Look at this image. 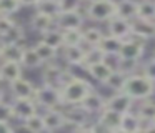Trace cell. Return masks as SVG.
Listing matches in <instances>:
<instances>
[{
    "mask_svg": "<svg viewBox=\"0 0 155 133\" xmlns=\"http://www.w3.org/2000/svg\"><path fill=\"white\" fill-rule=\"evenodd\" d=\"M122 92L127 93L134 102H143L155 93V83L152 80H148L145 75H142L140 72L138 73L134 72L130 75H127Z\"/></svg>",
    "mask_w": 155,
    "mask_h": 133,
    "instance_id": "6da1fadb",
    "label": "cell"
},
{
    "mask_svg": "<svg viewBox=\"0 0 155 133\" xmlns=\"http://www.w3.org/2000/svg\"><path fill=\"white\" fill-rule=\"evenodd\" d=\"M94 90L92 83L80 76H74L70 82H67L60 88V100L62 106H70V105H80V102Z\"/></svg>",
    "mask_w": 155,
    "mask_h": 133,
    "instance_id": "7a4b0ae2",
    "label": "cell"
},
{
    "mask_svg": "<svg viewBox=\"0 0 155 133\" xmlns=\"http://www.w3.org/2000/svg\"><path fill=\"white\" fill-rule=\"evenodd\" d=\"M74 73L70 72L68 68H64V66L57 65V63H47L42 72V85H48V86H54V88L60 90L62 86L65 85L67 82H70L74 78Z\"/></svg>",
    "mask_w": 155,
    "mask_h": 133,
    "instance_id": "3957f363",
    "label": "cell"
},
{
    "mask_svg": "<svg viewBox=\"0 0 155 133\" xmlns=\"http://www.w3.org/2000/svg\"><path fill=\"white\" fill-rule=\"evenodd\" d=\"M143 53H145V42L130 37L127 40H122V45H120V50L117 53V58H118V62H127V63L138 65V62L142 60Z\"/></svg>",
    "mask_w": 155,
    "mask_h": 133,
    "instance_id": "277c9868",
    "label": "cell"
},
{
    "mask_svg": "<svg viewBox=\"0 0 155 133\" xmlns=\"http://www.w3.org/2000/svg\"><path fill=\"white\" fill-rule=\"evenodd\" d=\"M85 17L92 22H108L115 17V0H94L87 3Z\"/></svg>",
    "mask_w": 155,
    "mask_h": 133,
    "instance_id": "5b68a950",
    "label": "cell"
},
{
    "mask_svg": "<svg viewBox=\"0 0 155 133\" xmlns=\"http://www.w3.org/2000/svg\"><path fill=\"white\" fill-rule=\"evenodd\" d=\"M34 102L38 108L50 110V108H60L62 100H60V90L54 88L48 85H42L38 88H35Z\"/></svg>",
    "mask_w": 155,
    "mask_h": 133,
    "instance_id": "8992f818",
    "label": "cell"
},
{
    "mask_svg": "<svg viewBox=\"0 0 155 133\" xmlns=\"http://www.w3.org/2000/svg\"><path fill=\"white\" fill-rule=\"evenodd\" d=\"M85 15L77 12H60V15L55 18V27L58 30H72V28H84Z\"/></svg>",
    "mask_w": 155,
    "mask_h": 133,
    "instance_id": "52a82bcc",
    "label": "cell"
},
{
    "mask_svg": "<svg viewBox=\"0 0 155 133\" xmlns=\"http://www.w3.org/2000/svg\"><path fill=\"white\" fill-rule=\"evenodd\" d=\"M42 122H44V130L45 133H52L57 130L64 128L65 123V116L62 108H50V110H44L42 113Z\"/></svg>",
    "mask_w": 155,
    "mask_h": 133,
    "instance_id": "ba28073f",
    "label": "cell"
},
{
    "mask_svg": "<svg viewBox=\"0 0 155 133\" xmlns=\"http://www.w3.org/2000/svg\"><path fill=\"white\" fill-rule=\"evenodd\" d=\"M107 33L118 40H127L132 37V22L120 18V17H112L107 22Z\"/></svg>",
    "mask_w": 155,
    "mask_h": 133,
    "instance_id": "9c48e42d",
    "label": "cell"
},
{
    "mask_svg": "<svg viewBox=\"0 0 155 133\" xmlns=\"http://www.w3.org/2000/svg\"><path fill=\"white\" fill-rule=\"evenodd\" d=\"M12 105V113H14V120H20L25 122L30 116H34L35 113H38V106L35 105L34 100H18L14 98Z\"/></svg>",
    "mask_w": 155,
    "mask_h": 133,
    "instance_id": "30bf717a",
    "label": "cell"
},
{
    "mask_svg": "<svg viewBox=\"0 0 155 133\" xmlns=\"http://www.w3.org/2000/svg\"><path fill=\"white\" fill-rule=\"evenodd\" d=\"M80 106L84 112H87L88 115H98L100 112H104L107 106V98L102 96L100 93H97L95 90H92L87 96L80 102Z\"/></svg>",
    "mask_w": 155,
    "mask_h": 133,
    "instance_id": "8fae6325",
    "label": "cell"
},
{
    "mask_svg": "<svg viewBox=\"0 0 155 133\" xmlns=\"http://www.w3.org/2000/svg\"><path fill=\"white\" fill-rule=\"evenodd\" d=\"M134 100L124 92H118V93H114L110 98H107V106L105 108L112 110V112L118 113V115H124V113H128L132 112L134 108Z\"/></svg>",
    "mask_w": 155,
    "mask_h": 133,
    "instance_id": "7c38bea8",
    "label": "cell"
},
{
    "mask_svg": "<svg viewBox=\"0 0 155 133\" xmlns=\"http://www.w3.org/2000/svg\"><path fill=\"white\" fill-rule=\"evenodd\" d=\"M8 86H10L12 96L18 98V100H34L35 88H37L30 80H25L24 76L15 80V82H12V83H8Z\"/></svg>",
    "mask_w": 155,
    "mask_h": 133,
    "instance_id": "4fadbf2b",
    "label": "cell"
},
{
    "mask_svg": "<svg viewBox=\"0 0 155 133\" xmlns=\"http://www.w3.org/2000/svg\"><path fill=\"white\" fill-rule=\"evenodd\" d=\"M62 112H64V116H65V123H67V125H74L75 128L90 123L88 122V120H90V115H88L87 112H84L78 105L65 106V108H62Z\"/></svg>",
    "mask_w": 155,
    "mask_h": 133,
    "instance_id": "5bb4252c",
    "label": "cell"
},
{
    "mask_svg": "<svg viewBox=\"0 0 155 133\" xmlns=\"http://www.w3.org/2000/svg\"><path fill=\"white\" fill-rule=\"evenodd\" d=\"M132 37L137 40H142V42L155 38V22L135 18L132 22Z\"/></svg>",
    "mask_w": 155,
    "mask_h": 133,
    "instance_id": "9a60e30c",
    "label": "cell"
},
{
    "mask_svg": "<svg viewBox=\"0 0 155 133\" xmlns=\"http://www.w3.org/2000/svg\"><path fill=\"white\" fill-rule=\"evenodd\" d=\"M138 0H115V15L127 22H134L137 18Z\"/></svg>",
    "mask_w": 155,
    "mask_h": 133,
    "instance_id": "2e32d148",
    "label": "cell"
},
{
    "mask_svg": "<svg viewBox=\"0 0 155 133\" xmlns=\"http://www.w3.org/2000/svg\"><path fill=\"white\" fill-rule=\"evenodd\" d=\"M22 68L20 63L17 62H2L0 63V82H7L12 83L15 80L22 78Z\"/></svg>",
    "mask_w": 155,
    "mask_h": 133,
    "instance_id": "e0dca14e",
    "label": "cell"
},
{
    "mask_svg": "<svg viewBox=\"0 0 155 133\" xmlns=\"http://www.w3.org/2000/svg\"><path fill=\"white\" fill-rule=\"evenodd\" d=\"M120 45H122V40H118V38H115V37L105 33V35L102 37V40L98 42L97 48L108 58V57H117L118 50H120Z\"/></svg>",
    "mask_w": 155,
    "mask_h": 133,
    "instance_id": "ac0fdd59",
    "label": "cell"
},
{
    "mask_svg": "<svg viewBox=\"0 0 155 133\" xmlns=\"http://www.w3.org/2000/svg\"><path fill=\"white\" fill-rule=\"evenodd\" d=\"M24 48L25 47H22L20 43H2L0 58H2V62H17V63H20Z\"/></svg>",
    "mask_w": 155,
    "mask_h": 133,
    "instance_id": "d6986e66",
    "label": "cell"
},
{
    "mask_svg": "<svg viewBox=\"0 0 155 133\" xmlns=\"http://www.w3.org/2000/svg\"><path fill=\"white\" fill-rule=\"evenodd\" d=\"M114 68H115L114 65H110L107 60H104V62H100V63H95V65L88 66L87 73L94 80H97V82H100V83H105V80H107L108 75L114 72Z\"/></svg>",
    "mask_w": 155,
    "mask_h": 133,
    "instance_id": "ffe728a7",
    "label": "cell"
},
{
    "mask_svg": "<svg viewBox=\"0 0 155 133\" xmlns=\"http://www.w3.org/2000/svg\"><path fill=\"white\" fill-rule=\"evenodd\" d=\"M64 58L67 62V65L72 66H82L84 62V53H85V47L84 45H77V47H64L62 48Z\"/></svg>",
    "mask_w": 155,
    "mask_h": 133,
    "instance_id": "44dd1931",
    "label": "cell"
},
{
    "mask_svg": "<svg viewBox=\"0 0 155 133\" xmlns=\"http://www.w3.org/2000/svg\"><path fill=\"white\" fill-rule=\"evenodd\" d=\"M142 126H143V123H142V120L137 116V113L128 112V113H124V115H122L120 126H118V128H122L125 133H140Z\"/></svg>",
    "mask_w": 155,
    "mask_h": 133,
    "instance_id": "7402d4cb",
    "label": "cell"
},
{
    "mask_svg": "<svg viewBox=\"0 0 155 133\" xmlns=\"http://www.w3.org/2000/svg\"><path fill=\"white\" fill-rule=\"evenodd\" d=\"M54 25H55L54 18L44 15V13H38V12H35L34 17L30 18V28L34 32H38V33H45L47 30L54 28Z\"/></svg>",
    "mask_w": 155,
    "mask_h": 133,
    "instance_id": "603a6c76",
    "label": "cell"
},
{
    "mask_svg": "<svg viewBox=\"0 0 155 133\" xmlns=\"http://www.w3.org/2000/svg\"><path fill=\"white\" fill-rule=\"evenodd\" d=\"M104 35L105 33L102 32L100 28H97V27H87V28H82V45H85V48L97 47Z\"/></svg>",
    "mask_w": 155,
    "mask_h": 133,
    "instance_id": "cb8c5ba5",
    "label": "cell"
},
{
    "mask_svg": "<svg viewBox=\"0 0 155 133\" xmlns=\"http://www.w3.org/2000/svg\"><path fill=\"white\" fill-rule=\"evenodd\" d=\"M125 80H127V73H124L122 70L118 68H114V72L108 75V78L105 80L104 85L108 86L114 93H118L124 90V85H125Z\"/></svg>",
    "mask_w": 155,
    "mask_h": 133,
    "instance_id": "d4e9b609",
    "label": "cell"
},
{
    "mask_svg": "<svg viewBox=\"0 0 155 133\" xmlns=\"http://www.w3.org/2000/svg\"><path fill=\"white\" fill-rule=\"evenodd\" d=\"M97 116H98L97 122L102 123V125H104L107 130H115V128H118V126H120L122 115H118V113L112 112V110H108V108H105L104 112H100Z\"/></svg>",
    "mask_w": 155,
    "mask_h": 133,
    "instance_id": "484cf974",
    "label": "cell"
},
{
    "mask_svg": "<svg viewBox=\"0 0 155 133\" xmlns=\"http://www.w3.org/2000/svg\"><path fill=\"white\" fill-rule=\"evenodd\" d=\"M42 42L45 43V45L52 47L54 50H62V47H64V38H62V30L58 28H50L47 30L45 33H42Z\"/></svg>",
    "mask_w": 155,
    "mask_h": 133,
    "instance_id": "4316f807",
    "label": "cell"
},
{
    "mask_svg": "<svg viewBox=\"0 0 155 133\" xmlns=\"http://www.w3.org/2000/svg\"><path fill=\"white\" fill-rule=\"evenodd\" d=\"M35 10L38 13H44V15L50 17V18H57L60 15V5H58V0H40V2L35 5Z\"/></svg>",
    "mask_w": 155,
    "mask_h": 133,
    "instance_id": "83f0119b",
    "label": "cell"
},
{
    "mask_svg": "<svg viewBox=\"0 0 155 133\" xmlns=\"http://www.w3.org/2000/svg\"><path fill=\"white\" fill-rule=\"evenodd\" d=\"M34 50H35V53L38 55V58H40V62L42 63H52L55 58H57V50H54L52 47H48V45H45L44 42H37L34 45Z\"/></svg>",
    "mask_w": 155,
    "mask_h": 133,
    "instance_id": "f1b7e54d",
    "label": "cell"
},
{
    "mask_svg": "<svg viewBox=\"0 0 155 133\" xmlns=\"http://www.w3.org/2000/svg\"><path fill=\"white\" fill-rule=\"evenodd\" d=\"M107 60V57L97 48V47H90V48H85V53H84V62H82V68L87 70L88 66L95 65V63H100Z\"/></svg>",
    "mask_w": 155,
    "mask_h": 133,
    "instance_id": "f546056e",
    "label": "cell"
},
{
    "mask_svg": "<svg viewBox=\"0 0 155 133\" xmlns=\"http://www.w3.org/2000/svg\"><path fill=\"white\" fill-rule=\"evenodd\" d=\"M137 18L155 22V0H140L138 2Z\"/></svg>",
    "mask_w": 155,
    "mask_h": 133,
    "instance_id": "4dcf8cb0",
    "label": "cell"
},
{
    "mask_svg": "<svg viewBox=\"0 0 155 133\" xmlns=\"http://www.w3.org/2000/svg\"><path fill=\"white\" fill-rule=\"evenodd\" d=\"M20 65H22V68H38V66L44 65V63L40 62L38 55L35 53L34 47H30V48L27 47V48H24V52H22Z\"/></svg>",
    "mask_w": 155,
    "mask_h": 133,
    "instance_id": "1f68e13d",
    "label": "cell"
},
{
    "mask_svg": "<svg viewBox=\"0 0 155 133\" xmlns=\"http://www.w3.org/2000/svg\"><path fill=\"white\" fill-rule=\"evenodd\" d=\"M137 116L142 120V123H152L155 120V102L143 100L137 110Z\"/></svg>",
    "mask_w": 155,
    "mask_h": 133,
    "instance_id": "d6a6232c",
    "label": "cell"
},
{
    "mask_svg": "<svg viewBox=\"0 0 155 133\" xmlns=\"http://www.w3.org/2000/svg\"><path fill=\"white\" fill-rule=\"evenodd\" d=\"M24 38H25V30H24V27H22L20 23L15 22V25L12 27L10 30H8V33L4 37V38L0 40V43H20V45H22Z\"/></svg>",
    "mask_w": 155,
    "mask_h": 133,
    "instance_id": "836d02e7",
    "label": "cell"
},
{
    "mask_svg": "<svg viewBox=\"0 0 155 133\" xmlns=\"http://www.w3.org/2000/svg\"><path fill=\"white\" fill-rule=\"evenodd\" d=\"M62 38H64V47L82 45V28L62 30ZM64 47H62V48H64Z\"/></svg>",
    "mask_w": 155,
    "mask_h": 133,
    "instance_id": "e575fe53",
    "label": "cell"
},
{
    "mask_svg": "<svg viewBox=\"0 0 155 133\" xmlns=\"http://www.w3.org/2000/svg\"><path fill=\"white\" fill-rule=\"evenodd\" d=\"M20 10V3L18 0H0V15L12 17Z\"/></svg>",
    "mask_w": 155,
    "mask_h": 133,
    "instance_id": "d590c367",
    "label": "cell"
},
{
    "mask_svg": "<svg viewBox=\"0 0 155 133\" xmlns=\"http://www.w3.org/2000/svg\"><path fill=\"white\" fill-rule=\"evenodd\" d=\"M25 125L28 126V128H32L35 133H45L44 130V122H42V115L40 113H35L34 116H30L28 120H25Z\"/></svg>",
    "mask_w": 155,
    "mask_h": 133,
    "instance_id": "8d00e7d4",
    "label": "cell"
},
{
    "mask_svg": "<svg viewBox=\"0 0 155 133\" xmlns=\"http://www.w3.org/2000/svg\"><path fill=\"white\" fill-rule=\"evenodd\" d=\"M60 12H77L80 10L82 0H58Z\"/></svg>",
    "mask_w": 155,
    "mask_h": 133,
    "instance_id": "74e56055",
    "label": "cell"
},
{
    "mask_svg": "<svg viewBox=\"0 0 155 133\" xmlns=\"http://www.w3.org/2000/svg\"><path fill=\"white\" fill-rule=\"evenodd\" d=\"M15 25V20L12 17H5V15H0V40L4 38L5 35L8 33V30Z\"/></svg>",
    "mask_w": 155,
    "mask_h": 133,
    "instance_id": "f35d334b",
    "label": "cell"
},
{
    "mask_svg": "<svg viewBox=\"0 0 155 133\" xmlns=\"http://www.w3.org/2000/svg\"><path fill=\"white\" fill-rule=\"evenodd\" d=\"M14 120V113H12V105L7 102H0V122L10 123Z\"/></svg>",
    "mask_w": 155,
    "mask_h": 133,
    "instance_id": "ab89813d",
    "label": "cell"
},
{
    "mask_svg": "<svg viewBox=\"0 0 155 133\" xmlns=\"http://www.w3.org/2000/svg\"><path fill=\"white\" fill-rule=\"evenodd\" d=\"M140 73H142V75H145L148 80H152V82L155 83V58H153V57H152L148 62H145V65L142 66Z\"/></svg>",
    "mask_w": 155,
    "mask_h": 133,
    "instance_id": "60d3db41",
    "label": "cell"
},
{
    "mask_svg": "<svg viewBox=\"0 0 155 133\" xmlns=\"http://www.w3.org/2000/svg\"><path fill=\"white\" fill-rule=\"evenodd\" d=\"M12 133H35V131L32 128H28V126L22 122V123H18V125L12 126Z\"/></svg>",
    "mask_w": 155,
    "mask_h": 133,
    "instance_id": "b9f144b4",
    "label": "cell"
},
{
    "mask_svg": "<svg viewBox=\"0 0 155 133\" xmlns=\"http://www.w3.org/2000/svg\"><path fill=\"white\" fill-rule=\"evenodd\" d=\"M140 133H155V125L153 123H143Z\"/></svg>",
    "mask_w": 155,
    "mask_h": 133,
    "instance_id": "7bdbcfd3",
    "label": "cell"
},
{
    "mask_svg": "<svg viewBox=\"0 0 155 133\" xmlns=\"http://www.w3.org/2000/svg\"><path fill=\"white\" fill-rule=\"evenodd\" d=\"M0 133H12V125L5 122H0Z\"/></svg>",
    "mask_w": 155,
    "mask_h": 133,
    "instance_id": "ee69618b",
    "label": "cell"
},
{
    "mask_svg": "<svg viewBox=\"0 0 155 133\" xmlns=\"http://www.w3.org/2000/svg\"><path fill=\"white\" fill-rule=\"evenodd\" d=\"M40 0H18L20 7H35Z\"/></svg>",
    "mask_w": 155,
    "mask_h": 133,
    "instance_id": "f6af8a7d",
    "label": "cell"
},
{
    "mask_svg": "<svg viewBox=\"0 0 155 133\" xmlns=\"http://www.w3.org/2000/svg\"><path fill=\"white\" fill-rule=\"evenodd\" d=\"M74 133H94V131H92L90 123H88V125H84V126H78V128H75Z\"/></svg>",
    "mask_w": 155,
    "mask_h": 133,
    "instance_id": "bcb514c9",
    "label": "cell"
},
{
    "mask_svg": "<svg viewBox=\"0 0 155 133\" xmlns=\"http://www.w3.org/2000/svg\"><path fill=\"white\" fill-rule=\"evenodd\" d=\"M108 133H125V131H124L122 128H115V130H110Z\"/></svg>",
    "mask_w": 155,
    "mask_h": 133,
    "instance_id": "7dc6e473",
    "label": "cell"
},
{
    "mask_svg": "<svg viewBox=\"0 0 155 133\" xmlns=\"http://www.w3.org/2000/svg\"><path fill=\"white\" fill-rule=\"evenodd\" d=\"M0 102H4V93H2V90H0Z\"/></svg>",
    "mask_w": 155,
    "mask_h": 133,
    "instance_id": "c3c4849f",
    "label": "cell"
},
{
    "mask_svg": "<svg viewBox=\"0 0 155 133\" xmlns=\"http://www.w3.org/2000/svg\"><path fill=\"white\" fill-rule=\"evenodd\" d=\"M84 2L85 3H90V2H94V0H82V3H84Z\"/></svg>",
    "mask_w": 155,
    "mask_h": 133,
    "instance_id": "681fc988",
    "label": "cell"
},
{
    "mask_svg": "<svg viewBox=\"0 0 155 133\" xmlns=\"http://www.w3.org/2000/svg\"><path fill=\"white\" fill-rule=\"evenodd\" d=\"M152 123H153V125H155V120H153V122H152Z\"/></svg>",
    "mask_w": 155,
    "mask_h": 133,
    "instance_id": "f907efd6",
    "label": "cell"
},
{
    "mask_svg": "<svg viewBox=\"0 0 155 133\" xmlns=\"http://www.w3.org/2000/svg\"><path fill=\"white\" fill-rule=\"evenodd\" d=\"M0 48H2V43H0Z\"/></svg>",
    "mask_w": 155,
    "mask_h": 133,
    "instance_id": "816d5d0a",
    "label": "cell"
},
{
    "mask_svg": "<svg viewBox=\"0 0 155 133\" xmlns=\"http://www.w3.org/2000/svg\"><path fill=\"white\" fill-rule=\"evenodd\" d=\"M153 58H155V53H153Z\"/></svg>",
    "mask_w": 155,
    "mask_h": 133,
    "instance_id": "f5cc1de1",
    "label": "cell"
},
{
    "mask_svg": "<svg viewBox=\"0 0 155 133\" xmlns=\"http://www.w3.org/2000/svg\"><path fill=\"white\" fill-rule=\"evenodd\" d=\"M138 2H140V0H138Z\"/></svg>",
    "mask_w": 155,
    "mask_h": 133,
    "instance_id": "db71d44e",
    "label": "cell"
}]
</instances>
